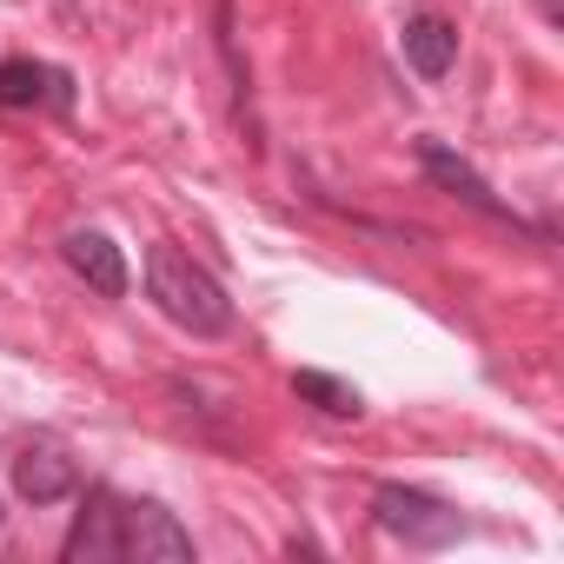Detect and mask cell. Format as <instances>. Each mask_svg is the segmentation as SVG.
<instances>
[{
  "label": "cell",
  "mask_w": 564,
  "mask_h": 564,
  "mask_svg": "<svg viewBox=\"0 0 564 564\" xmlns=\"http://www.w3.org/2000/svg\"><path fill=\"white\" fill-rule=\"evenodd\" d=\"M120 557H133V564H186L193 557V531L166 505L133 498V505H120Z\"/></svg>",
  "instance_id": "3957f363"
},
{
  "label": "cell",
  "mask_w": 564,
  "mask_h": 564,
  "mask_svg": "<svg viewBox=\"0 0 564 564\" xmlns=\"http://www.w3.org/2000/svg\"><path fill=\"white\" fill-rule=\"evenodd\" d=\"M372 518H379L392 538L419 544V551H438V544L465 538V518H458L445 498L419 491V485H379V491H372Z\"/></svg>",
  "instance_id": "7a4b0ae2"
},
{
  "label": "cell",
  "mask_w": 564,
  "mask_h": 564,
  "mask_svg": "<svg viewBox=\"0 0 564 564\" xmlns=\"http://www.w3.org/2000/svg\"><path fill=\"white\" fill-rule=\"evenodd\" d=\"M399 47H405V61H412L419 80H445L452 61H458V28L438 21V14H412L405 34H399Z\"/></svg>",
  "instance_id": "ba28073f"
},
{
  "label": "cell",
  "mask_w": 564,
  "mask_h": 564,
  "mask_svg": "<svg viewBox=\"0 0 564 564\" xmlns=\"http://www.w3.org/2000/svg\"><path fill=\"white\" fill-rule=\"evenodd\" d=\"M0 524H8V511H0Z\"/></svg>",
  "instance_id": "8fae6325"
},
{
  "label": "cell",
  "mask_w": 564,
  "mask_h": 564,
  "mask_svg": "<svg viewBox=\"0 0 564 564\" xmlns=\"http://www.w3.org/2000/svg\"><path fill=\"white\" fill-rule=\"evenodd\" d=\"M293 392L300 399H313L319 412H333V419H359L366 405H359V392L352 386H339L333 372H293Z\"/></svg>",
  "instance_id": "9c48e42d"
},
{
  "label": "cell",
  "mask_w": 564,
  "mask_h": 564,
  "mask_svg": "<svg viewBox=\"0 0 564 564\" xmlns=\"http://www.w3.org/2000/svg\"><path fill=\"white\" fill-rule=\"evenodd\" d=\"M61 557H67V564H113V557H120V498H113L107 485L87 491V511L74 518Z\"/></svg>",
  "instance_id": "8992f818"
},
{
  "label": "cell",
  "mask_w": 564,
  "mask_h": 564,
  "mask_svg": "<svg viewBox=\"0 0 564 564\" xmlns=\"http://www.w3.org/2000/svg\"><path fill=\"white\" fill-rule=\"evenodd\" d=\"M147 300L193 339H226L232 333V300L226 286L180 246H153L147 252Z\"/></svg>",
  "instance_id": "6da1fadb"
},
{
  "label": "cell",
  "mask_w": 564,
  "mask_h": 564,
  "mask_svg": "<svg viewBox=\"0 0 564 564\" xmlns=\"http://www.w3.org/2000/svg\"><path fill=\"white\" fill-rule=\"evenodd\" d=\"M419 166H425V180H432V186H445V193H452V199H465L471 213H485V219H498V226H518V213H511V206L478 180V166H471V160H458L452 147L425 140V147H419Z\"/></svg>",
  "instance_id": "277c9868"
},
{
  "label": "cell",
  "mask_w": 564,
  "mask_h": 564,
  "mask_svg": "<svg viewBox=\"0 0 564 564\" xmlns=\"http://www.w3.org/2000/svg\"><path fill=\"white\" fill-rule=\"evenodd\" d=\"M47 87H54V74L34 67V61H8V67H0V107H34Z\"/></svg>",
  "instance_id": "30bf717a"
},
{
  "label": "cell",
  "mask_w": 564,
  "mask_h": 564,
  "mask_svg": "<svg viewBox=\"0 0 564 564\" xmlns=\"http://www.w3.org/2000/svg\"><path fill=\"white\" fill-rule=\"evenodd\" d=\"M14 491H21L28 505H61V498H74V491H80V465L67 458V445L34 438V445L14 458Z\"/></svg>",
  "instance_id": "5b68a950"
},
{
  "label": "cell",
  "mask_w": 564,
  "mask_h": 564,
  "mask_svg": "<svg viewBox=\"0 0 564 564\" xmlns=\"http://www.w3.org/2000/svg\"><path fill=\"white\" fill-rule=\"evenodd\" d=\"M61 259L74 265V279H87L100 300H127V252H120L107 232H94V226L67 232V239H61Z\"/></svg>",
  "instance_id": "52a82bcc"
}]
</instances>
